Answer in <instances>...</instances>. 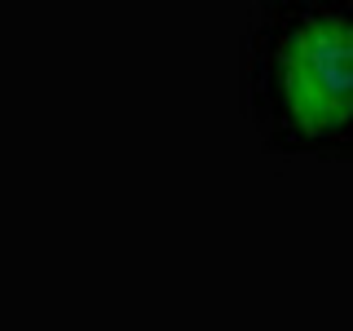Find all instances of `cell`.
<instances>
[{"mask_svg": "<svg viewBox=\"0 0 353 331\" xmlns=\"http://www.w3.org/2000/svg\"><path fill=\"white\" fill-rule=\"evenodd\" d=\"M243 115L279 154L353 159V0H274L252 14Z\"/></svg>", "mask_w": 353, "mask_h": 331, "instance_id": "1", "label": "cell"}]
</instances>
